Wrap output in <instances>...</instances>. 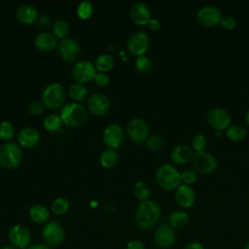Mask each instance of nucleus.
<instances>
[{"instance_id":"1","label":"nucleus","mask_w":249,"mask_h":249,"mask_svg":"<svg viewBox=\"0 0 249 249\" xmlns=\"http://www.w3.org/2000/svg\"><path fill=\"white\" fill-rule=\"evenodd\" d=\"M160 214L161 209L158 202L151 199L141 201L135 212L136 225L142 230H149L157 225Z\"/></svg>"},{"instance_id":"2","label":"nucleus","mask_w":249,"mask_h":249,"mask_svg":"<svg viewBox=\"0 0 249 249\" xmlns=\"http://www.w3.org/2000/svg\"><path fill=\"white\" fill-rule=\"evenodd\" d=\"M156 179L160 187L166 191L176 190L182 184L181 172L169 163H163L158 168Z\"/></svg>"},{"instance_id":"3","label":"nucleus","mask_w":249,"mask_h":249,"mask_svg":"<svg viewBox=\"0 0 249 249\" xmlns=\"http://www.w3.org/2000/svg\"><path fill=\"white\" fill-rule=\"evenodd\" d=\"M65 89L59 83L49 84L42 93V100L45 107L55 110L62 105L65 100Z\"/></svg>"},{"instance_id":"4","label":"nucleus","mask_w":249,"mask_h":249,"mask_svg":"<svg viewBox=\"0 0 249 249\" xmlns=\"http://www.w3.org/2000/svg\"><path fill=\"white\" fill-rule=\"evenodd\" d=\"M22 160L20 147L13 142L4 143L0 147V164L6 168H17Z\"/></svg>"},{"instance_id":"5","label":"nucleus","mask_w":249,"mask_h":249,"mask_svg":"<svg viewBox=\"0 0 249 249\" xmlns=\"http://www.w3.org/2000/svg\"><path fill=\"white\" fill-rule=\"evenodd\" d=\"M60 118L65 124L69 126H78L86 121L87 111L80 103H68L61 109Z\"/></svg>"},{"instance_id":"6","label":"nucleus","mask_w":249,"mask_h":249,"mask_svg":"<svg viewBox=\"0 0 249 249\" xmlns=\"http://www.w3.org/2000/svg\"><path fill=\"white\" fill-rule=\"evenodd\" d=\"M191 160L194 168L203 174L213 173L218 167V161L215 156L205 150L195 152Z\"/></svg>"},{"instance_id":"7","label":"nucleus","mask_w":249,"mask_h":249,"mask_svg":"<svg viewBox=\"0 0 249 249\" xmlns=\"http://www.w3.org/2000/svg\"><path fill=\"white\" fill-rule=\"evenodd\" d=\"M42 238L45 244L53 247L61 244L65 238L63 227L55 221H49L42 230Z\"/></svg>"},{"instance_id":"8","label":"nucleus","mask_w":249,"mask_h":249,"mask_svg":"<svg viewBox=\"0 0 249 249\" xmlns=\"http://www.w3.org/2000/svg\"><path fill=\"white\" fill-rule=\"evenodd\" d=\"M154 241L160 249H168L176 242L175 230L167 223L160 224L154 231Z\"/></svg>"},{"instance_id":"9","label":"nucleus","mask_w":249,"mask_h":249,"mask_svg":"<svg viewBox=\"0 0 249 249\" xmlns=\"http://www.w3.org/2000/svg\"><path fill=\"white\" fill-rule=\"evenodd\" d=\"M207 122L217 131L226 130L231 122L230 112L223 107H214L207 114Z\"/></svg>"},{"instance_id":"10","label":"nucleus","mask_w":249,"mask_h":249,"mask_svg":"<svg viewBox=\"0 0 249 249\" xmlns=\"http://www.w3.org/2000/svg\"><path fill=\"white\" fill-rule=\"evenodd\" d=\"M8 238L13 247L27 249L30 246L31 234L28 229L22 225H14L8 231Z\"/></svg>"},{"instance_id":"11","label":"nucleus","mask_w":249,"mask_h":249,"mask_svg":"<svg viewBox=\"0 0 249 249\" xmlns=\"http://www.w3.org/2000/svg\"><path fill=\"white\" fill-rule=\"evenodd\" d=\"M126 132L133 143L140 144L147 140L149 134V126L143 119L133 118L127 124Z\"/></svg>"},{"instance_id":"12","label":"nucleus","mask_w":249,"mask_h":249,"mask_svg":"<svg viewBox=\"0 0 249 249\" xmlns=\"http://www.w3.org/2000/svg\"><path fill=\"white\" fill-rule=\"evenodd\" d=\"M222 16V12L218 7L206 5L197 11L196 19L202 26L213 27L220 23Z\"/></svg>"},{"instance_id":"13","label":"nucleus","mask_w":249,"mask_h":249,"mask_svg":"<svg viewBox=\"0 0 249 249\" xmlns=\"http://www.w3.org/2000/svg\"><path fill=\"white\" fill-rule=\"evenodd\" d=\"M72 75L78 83H88L91 80H94L96 75V68L90 61L81 60L76 62L73 66Z\"/></svg>"},{"instance_id":"14","label":"nucleus","mask_w":249,"mask_h":249,"mask_svg":"<svg viewBox=\"0 0 249 249\" xmlns=\"http://www.w3.org/2000/svg\"><path fill=\"white\" fill-rule=\"evenodd\" d=\"M149 36L144 31L132 33L127 40V48L129 52L137 56L144 55L149 48Z\"/></svg>"},{"instance_id":"15","label":"nucleus","mask_w":249,"mask_h":249,"mask_svg":"<svg viewBox=\"0 0 249 249\" xmlns=\"http://www.w3.org/2000/svg\"><path fill=\"white\" fill-rule=\"evenodd\" d=\"M58 52L65 61L71 62L78 57L81 52V47L76 39L72 37H66L59 42Z\"/></svg>"},{"instance_id":"16","label":"nucleus","mask_w":249,"mask_h":249,"mask_svg":"<svg viewBox=\"0 0 249 249\" xmlns=\"http://www.w3.org/2000/svg\"><path fill=\"white\" fill-rule=\"evenodd\" d=\"M124 140V131L118 124H108L103 131V141L110 148H118Z\"/></svg>"},{"instance_id":"17","label":"nucleus","mask_w":249,"mask_h":249,"mask_svg":"<svg viewBox=\"0 0 249 249\" xmlns=\"http://www.w3.org/2000/svg\"><path fill=\"white\" fill-rule=\"evenodd\" d=\"M175 201L176 203L184 209L190 208L195 204L196 193L190 185L181 184L175 190Z\"/></svg>"},{"instance_id":"18","label":"nucleus","mask_w":249,"mask_h":249,"mask_svg":"<svg viewBox=\"0 0 249 249\" xmlns=\"http://www.w3.org/2000/svg\"><path fill=\"white\" fill-rule=\"evenodd\" d=\"M129 16L131 20L137 25L148 24L149 20L152 18L150 8L143 2L134 3L129 10Z\"/></svg>"},{"instance_id":"19","label":"nucleus","mask_w":249,"mask_h":249,"mask_svg":"<svg viewBox=\"0 0 249 249\" xmlns=\"http://www.w3.org/2000/svg\"><path fill=\"white\" fill-rule=\"evenodd\" d=\"M89 109L95 116H103L110 110V100L103 93H93L89 100Z\"/></svg>"},{"instance_id":"20","label":"nucleus","mask_w":249,"mask_h":249,"mask_svg":"<svg viewBox=\"0 0 249 249\" xmlns=\"http://www.w3.org/2000/svg\"><path fill=\"white\" fill-rule=\"evenodd\" d=\"M18 141L19 145L25 148L35 147L40 141V133L37 129L31 126H26L20 129L18 135Z\"/></svg>"},{"instance_id":"21","label":"nucleus","mask_w":249,"mask_h":249,"mask_svg":"<svg viewBox=\"0 0 249 249\" xmlns=\"http://www.w3.org/2000/svg\"><path fill=\"white\" fill-rule=\"evenodd\" d=\"M193 155H194V152L191 146L187 144H179L172 149L170 153V159L175 163L183 164L191 160L193 158Z\"/></svg>"},{"instance_id":"22","label":"nucleus","mask_w":249,"mask_h":249,"mask_svg":"<svg viewBox=\"0 0 249 249\" xmlns=\"http://www.w3.org/2000/svg\"><path fill=\"white\" fill-rule=\"evenodd\" d=\"M17 18L23 24H32L38 18V11L36 8L29 4L21 5L16 12Z\"/></svg>"},{"instance_id":"23","label":"nucleus","mask_w":249,"mask_h":249,"mask_svg":"<svg viewBox=\"0 0 249 249\" xmlns=\"http://www.w3.org/2000/svg\"><path fill=\"white\" fill-rule=\"evenodd\" d=\"M56 37L50 32H41L34 39L35 47L43 52H49L56 47Z\"/></svg>"},{"instance_id":"24","label":"nucleus","mask_w":249,"mask_h":249,"mask_svg":"<svg viewBox=\"0 0 249 249\" xmlns=\"http://www.w3.org/2000/svg\"><path fill=\"white\" fill-rule=\"evenodd\" d=\"M28 216L30 220L35 224H46L50 219V210L45 205L36 203L29 208Z\"/></svg>"},{"instance_id":"25","label":"nucleus","mask_w":249,"mask_h":249,"mask_svg":"<svg viewBox=\"0 0 249 249\" xmlns=\"http://www.w3.org/2000/svg\"><path fill=\"white\" fill-rule=\"evenodd\" d=\"M190 221V216L185 210H175L168 216V225L174 230L185 228Z\"/></svg>"},{"instance_id":"26","label":"nucleus","mask_w":249,"mask_h":249,"mask_svg":"<svg viewBox=\"0 0 249 249\" xmlns=\"http://www.w3.org/2000/svg\"><path fill=\"white\" fill-rule=\"evenodd\" d=\"M114 65V58L109 53H101L95 59V68L97 71L106 73L112 69Z\"/></svg>"},{"instance_id":"27","label":"nucleus","mask_w":249,"mask_h":249,"mask_svg":"<svg viewBox=\"0 0 249 249\" xmlns=\"http://www.w3.org/2000/svg\"><path fill=\"white\" fill-rule=\"evenodd\" d=\"M119 160V155L114 149H106L104 150L99 158V161L103 167L109 168L114 166Z\"/></svg>"},{"instance_id":"28","label":"nucleus","mask_w":249,"mask_h":249,"mask_svg":"<svg viewBox=\"0 0 249 249\" xmlns=\"http://www.w3.org/2000/svg\"><path fill=\"white\" fill-rule=\"evenodd\" d=\"M226 135L230 140L237 142V141L242 140L245 137L246 129L244 126H242L238 124H231L226 129Z\"/></svg>"},{"instance_id":"29","label":"nucleus","mask_w":249,"mask_h":249,"mask_svg":"<svg viewBox=\"0 0 249 249\" xmlns=\"http://www.w3.org/2000/svg\"><path fill=\"white\" fill-rule=\"evenodd\" d=\"M151 188L150 186L144 182V181H139L135 183L134 188H133V194L135 197L140 200V201H145L148 200L150 196H151Z\"/></svg>"},{"instance_id":"30","label":"nucleus","mask_w":249,"mask_h":249,"mask_svg":"<svg viewBox=\"0 0 249 249\" xmlns=\"http://www.w3.org/2000/svg\"><path fill=\"white\" fill-rule=\"evenodd\" d=\"M69 208H70L69 200L63 196H59L53 199L51 206L52 212L55 215H63L69 210Z\"/></svg>"},{"instance_id":"31","label":"nucleus","mask_w":249,"mask_h":249,"mask_svg":"<svg viewBox=\"0 0 249 249\" xmlns=\"http://www.w3.org/2000/svg\"><path fill=\"white\" fill-rule=\"evenodd\" d=\"M69 29H70L69 23L64 19L55 20L53 23V26H52V30H53V35L56 38H59L61 40L66 38L67 34L69 33Z\"/></svg>"},{"instance_id":"32","label":"nucleus","mask_w":249,"mask_h":249,"mask_svg":"<svg viewBox=\"0 0 249 249\" xmlns=\"http://www.w3.org/2000/svg\"><path fill=\"white\" fill-rule=\"evenodd\" d=\"M62 120L60 118V115L57 114H50L44 119V126L49 131H56L58 130L62 125Z\"/></svg>"},{"instance_id":"33","label":"nucleus","mask_w":249,"mask_h":249,"mask_svg":"<svg viewBox=\"0 0 249 249\" xmlns=\"http://www.w3.org/2000/svg\"><path fill=\"white\" fill-rule=\"evenodd\" d=\"M68 93L70 97L76 101H81L83 100L87 94H88V89L85 86H83L80 83L72 84L69 89H68Z\"/></svg>"},{"instance_id":"34","label":"nucleus","mask_w":249,"mask_h":249,"mask_svg":"<svg viewBox=\"0 0 249 249\" xmlns=\"http://www.w3.org/2000/svg\"><path fill=\"white\" fill-rule=\"evenodd\" d=\"M93 12V7L91 2L85 0L79 3L77 7V15L81 19H88L91 17Z\"/></svg>"},{"instance_id":"35","label":"nucleus","mask_w":249,"mask_h":249,"mask_svg":"<svg viewBox=\"0 0 249 249\" xmlns=\"http://www.w3.org/2000/svg\"><path fill=\"white\" fill-rule=\"evenodd\" d=\"M15 134V127L9 121L0 122V138L4 140L11 139Z\"/></svg>"},{"instance_id":"36","label":"nucleus","mask_w":249,"mask_h":249,"mask_svg":"<svg viewBox=\"0 0 249 249\" xmlns=\"http://www.w3.org/2000/svg\"><path fill=\"white\" fill-rule=\"evenodd\" d=\"M207 146V138L205 135L201 134V133H197L196 134L193 138H192V142H191V147L193 150H195L196 152H200V151H204L205 148Z\"/></svg>"},{"instance_id":"37","label":"nucleus","mask_w":249,"mask_h":249,"mask_svg":"<svg viewBox=\"0 0 249 249\" xmlns=\"http://www.w3.org/2000/svg\"><path fill=\"white\" fill-rule=\"evenodd\" d=\"M135 68L140 73H148L152 68V62L146 55L137 56L135 60Z\"/></svg>"},{"instance_id":"38","label":"nucleus","mask_w":249,"mask_h":249,"mask_svg":"<svg viewBox=\"0 0 249 249\" xmlns=\"http://www.w3.org/2000/svg\"><path fill=\"white\" fill-rule=\"evenodd\" d=\"M145 142H146V147L150 151H154V152L160 151L164 145L163 139L160 136H158V135L148 137Z\"/></svg>"},{"instance_id":"39","label":"nucleus","mask_w":249,"mask_h":249,"mask_svg":"<svg viewBox=\"0 0 249 249\" xmlns=\"http://www.w3.org/2000/svg\"><path fill=\"white\" fill-rule=\"evenodd\" d=\"M223 28L227 29V30H231L233 28L236 27V19L231 16V15H223L222 18H221V20H220V23H219Z\"/></svg>"},{"instance_id":"40","label":"nucleus","mask_w":249,"mask_h":249,"mask_svg":"<svg viewBox=\"0 0 249 249\" xmlns=\"http://www.w3.org/2000/svg\"><path fill=\"white\" fill-rule=\"evenodd\" d=\"M196 180V173L193 169H185L181 172V181L183 184L191 185Z\"/></svg>"},{"instance_id":"41","label":"nucleus","mask_w":249,"mask_h":249,"mask_svg":"<svg viewBox=\"0 0 249 249\" xmlns=\"http://www.w3.org/2000/svg\"><path fill=\"white\" fill-rule=\"evenodd\" d=\"M28 111L32 116H40L44 113V104L40 101H33L29 104Z\"/></svg>"},{"instance_id":"42","label":"nucleus","mask_w":249,"mask_h":249,"mask_svg":"<svg viewBox=\"0 0 249 249\" xmlns=\"http://www.w3.org/2000/svg\"><path fill=\"white\" fill-rule=\"evenodd\" d=\"M94 81L95 83L100 86V87H105L109 84V76L106 74V73H102V72H99V73H96L95 77H94Z\"/></svg>"},{"instance_id":"43","label":"nucleus","mask_w":249,"mask_h":249,"mask_svg":"<svg viewBox=\"0 0 249 249\" xmlns=\"http://www.w3.org/2000/svg\"><path fill=\"white\" fill-rule=\"evenodd\" d=\"M125 249H146L145 244L139 239H132L127 242Z\"/></svg>"},{"instance_id":"44","label":"nucleus","mask_w":249,"mask_h":249,"mask_svg":"<svg viewBox=\"0 0 249 249\" xmlns=\"http://www.w3.org/2000/svg\"><path fill=\"white\" fill-rule=\"evenodd\" d=\"M148 26L151 30L153 31H158L160 29L161 27V21L159 19V18H152L149 22H148Z\"/></svg>"},{"instance_id":"45","label":"nucleus","mask_w":249,"mask_h":249,"mask_svg":"<svg viewBox=\"0 0 249 249\" xmlns=\"http://www.w3.org/2000/svg\"><path fill=\"white\" fill-rule=\"evenodd\" d=\"M183 249H205V248L201 242L192 241V242H189Z\"/></svg>"},{"instance_id":"46","label":"nucleus","mask_w":249,"mask_h":249,"mask_svg":"<svg viewBox=\"0 0 249 249\" xmlns=\"http://www.w3.org/2000/svg\"><path fill=\"white\" fill-rule=\"evenodd\" d=\"M27 249H52V247L45 243H36V244H31Z\"/></svg>"},{"instance_id":"47","label":"nucleus","mask_w":249,"mask_h":249,"mask_svg":"<svg viewBox=\"0 0 249 249\" xmlns=\"http://www.w3.org/2000/svg\"><path fill=\"white\" fill-rule=\"evenodd\" d=\"M39 23H40L41 25L48 26V25H49L48 23H50V18H49L47 16H43V17H41V18H40V19H39Z\"/></svg>"},{"instance_id":"48","label":"nucleus","mask_w":249,"mask_h":249,"mask_svg":"<svg viewBox=\"0 0 249 249\" xmlns=\"http://www.w3.org/2000/svg\"><path fill=\"white\" fill-rule=\"evenodd\" d=\"M245 122H246V124L249 125V109L247 110V112H246V114H245Z\"/></svg>"},{"instance_id":"49","label":"nucleus","mask_w":249,"mask_h":249,"mask_svg":"<svg viewBox=\"0 0 249 249\" xmlns=\"http://www.w3.org/2000/svg\"><path fill=\"white\" fill-rule=\"evenodd\" d=\"M0 249H17V248H15V247H13V246H10V245H7V246L1 247Z\"/></svg>"},{"instance_id":"50","label":"nucleus","mask_w":249,"mask_h":249,"mask_svg":"<svg viewBox=\"0 0 249 249\" xmlns=\"http://www.w3.org/2000/svg\"><path fill=\"white\" fill-rule=\"evenodd\" d=\"M243 249H249V241L244 245V247H243Z\"/></svg>"}]
</instances>
